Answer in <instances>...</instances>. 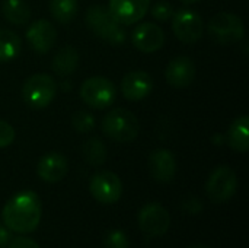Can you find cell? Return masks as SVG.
<instances>
[{
  "label": "cell",
  "instance_id": "5bb4252c",
  "mask_svg": "<svg viewBox=\"0 0 249 248\" xmlns=\"http://www.w3.org/2000/svg\"><path fill=\"white\" fill-rule=\"evenodd\" d=\"M153 91V79L147 72H128L121 80V94L128 101H142Z\"/></svg>",
  "mask_w": 249,
  "mask_h": 248
},
{
  "label": "cell",
  "instance_id": "7402d4cb",
  "mask_svg": "<svg viewBox=\"0 0 249 248\" xmlns=\"http://www.w3.org/2000/svg\"><path fill=\"white\" fill-rule=\"evenodd\" d=\"M51 16L58 23H70L77 15V0H50L48 4Z\"/></svg>",
  "mask_w": 249,
  "mask_h": 248
},
{
  "label": "cell",
  "instance_id": "1f68e13d",
  "mask_svg": "<svg viewBox=\"0 0 249 248\" xmlns=\"http://www.w3.org/2000/svg\"><path fill=\"white\" fill-rule=\"evenodd\" d=\"M188 248H210V247H207V246H203V244H197V246H191V247H188Z\"/></svg>",
  "mask_w": 249,
  "mask_h": 248
},
{
  "label": "cell",
  "instance_id": "4dcf8cb0",
  "mask_svg": "<svg viewBox=\"0 0 249 248\" xmlns=\"http://www.w3.org/2000/svg\"><path fill=\"white\" fill-rule=\"evenodd\" d=\"M179 1L184 4H194V3H198L200 0H179Z\"/></svg>",
  "mask_w": 249,
  "mask_h": 248
},
{
  "label": "cell",
  "instance_id": "ffe728a7",
  "mask_svg": "<svg viewBox=\"0 0 249 248\" xmlns=\"http://www.w3.org/2000/svg\"><path fill=\"white\" fill-rule=\"evenodd\" d=\"M3 16L12 25H26L31 19V7L25 0H4L1 4Z\"/></svg>",
  "mask_w": 249,
  "mask_h": 248
},
{
  "label": "cell",
  "instance_id": "8992f818",
  "mask_svg": "<svg viewBox=\"0 0 249 248\" xmlns=\"http://www.w3.org/2000/svg\"><path fill=\"white\" fill-rule=\"evenodd\" d=\"M79 94L88 107L104 110L114 104L117 98V88L112 80L104 76H92L83 80Z\"/></svg>",
  "mask_w": 249,
  "mask_h": 248
},
{
  "label": "cell",
  "instance_id": "cb8c5ba5",
  "mask_svg": "<svg viewBox=\"0 0 249 248\" xmlns=\"http://www.w3.org/2000/svg\"><path fill=\"white\" fill-rule=\"evenodd\" d=\"M71 126L79 133H89L95 129V117L86 110H79L71 117Z\"/></svg>",
  "mask_w": 249,
  "mask_h": 248
},
{
  "label": "cell",
  "instance_id": "d6986e66",
  "mask_svg": "<svg viewBox=\"0 0 249 248\" xmlns=\"http://www.w3.org/2000/svg\"><path fill=\"white\" fill-rule=\"evenodd\" d=\"M79 53L74 47L71 45H66L63 48H60L51 61V69L55 75L58 76H70L76 72L77 66H79Z\"/></svg>",
  "mask_w": 249,
  "mask_h": 248
},
{
  "label": "cell",
  "instance_id": "277c9868",
  "mask_svg": "<svg viewBox=\"0 0 249 248\" xmlns=\"http://www.w3.org/2000/svg\"><path fill=\"white\" fill-rule=\"evenodd\" d=\"M57 94V83L48 73L29 76L22 86V98L32 110H42L51 104Z\"/></svg>",
  "mask_w": 249,
  "mask_h": 248
},
{
  "label": "cell",
  "instance_id": "83f0119b",
  "mask_svg": "<svg viewBox=\"0 0 249 248\" xmlns=\"http://www.w3.org/2000/svg\"><path fill=\"white\" fill-rule=\"evenodd\" d=\"M9 248H41L34 240L26 237H16L9 241Z\"/></svg>",
  "mask_w": 249,
  "mask_h": 248
},
{
  "label": "cell",
  "instance_id": "7a4b0ae2",
  "mask_svg": "<svg viewBox=\"0 0 249 248\" xmlns=\"http://www.w3.org/2000/svg\"><path fill=\"white\" fill-rule=\"evenodd\" d=\"M85 22L95 35L112 45H120L127 39L125 29L104 4H92L86 10Z\"/></svg>",
  "mask_w": 249,
  "mask_h": 248
},
{
  "label": "cell",
  "instance_id": "ba28073f",
  "mask_svg": "<svg viewBox=\"0 0 249 248\" xmlns=\"http://www.w3.org/2000/svg\"><path fill=\"white\" fill-rule=\"evenodd\" d=\"M172 31L184 44H194L203 37L204 22L200 13L191 9H179L172 13Z\"/></svg>",
  "mask_w": 249,
  "mask_h": 248
},
{
  "label": "cell",
  "instance_id": "5b68a950",
  "mask_svg": "<svg viewBox=\"0 0 249 248\" xmlns=\"http://www.w3.org/2000/svg\"><path fill=\"white\" fill-rule=\"evenodd\" d=\"M207 32L214 42L220 45H231L239 42L245 37V26L238 15L231 12H219L210 19Z\"/></svg>",
  "mask_w": 249,
  "mask_h": 248
},
{
  "label": "cell",
  "instance_id": "f546056e",
  "mask_svg": "<svg viewBox=\"0 0 249 248\" xmlns=\"http://www.w3.org/2000/svg\"><path fill=\"white\" fill-rule=\"evenodd\" d=\"M61 89H63V91H69V89H70V82L66 80L64 83H61Z\"/></svg>",
  "mask_w": 249,
  "mask_h": 248
},
{
  "label": "cell",
  "instance_id": "3957f363",
  "mask_svg": "<svg viewBox=\"0 0 249 248\" xmlns=\"http://www.w3.org/2000/svg\"><path fill=\"white\" fill-rule=\"evenodd\" d=\"M101 129L111 140L130 143L139 136L140 126L131 111L125 108H114L102 118Z\"/></svg>",
  "mask_w": 249,
  "mask_h": 248
},
{
  "label": "cell",
  "instance_id": "44dd1931",
  "mask_svg": "<svg viewBox=\"0 0 249 248\" xmlns=\"http://www.w3.org/2000/svg\"><path fill=\"white\" fill-rule=\"evenodd\" d=\"M22 50L19 35L10 29H0V63L15 60Z\"/></svg>",
  "mask_w": 249,
  "mask_h": 248
},
{
  "label": "cell",
  "instance_id": "484cf974",
  "mask_svg": "<svg viewBox=\"0 0 249 248\" xmlns=\"http://www.w3.org/2000/svg\"><path fill=\"white\" fill-rule=\"evenodd\" d=\"M105 247L107 248H130V241L125 232L120 229L111 231L105 238Z\"/></svg>",
  "mask_w": 249,
  "mask_h": 248
},
{
  "label": "cell",
  "instance_id": "9c48e42d",
  "mask_svg": "<svg viewBox=\"0 0 249 248\" xmlns=\"http://www.w3.org/2000/svg\"><path fill=\"white\" fill-rule=\"evenodd\" d=\"M171 225L169 212L160 203H147L139 212V227L142 232L150 238L162 237Z\"/></svg>",
  "mask_w": 249,
  "mask_h": 248
},
{
  "label": "cell",
  "instance_id": "4fadbf2b",
  "mask_svg": "<svg viewBox=\"0 0 249 248\" xmlns=\"http://www.w3.org/2000/svg\"><path fill=\"white\" fill-rule=\"evenodd\" d=\"M150 7V0H109V12L121 25L140 22Z\"/></svg>",
  "mask_w": 249,
  "mask_h": 248
},
{
  "label": "cell",
  "instance_id": "30bf717a",
  "mask_svg": "<svg viewBox=\"0 0 249 248\" xmlns=\"http://www.w3.org/2000/svg\"><path fill=\"white\" fill-rule=\"evenodd\" d=\"M89 190L92 197L99 203L112 205L117 203L123 194V183L112 171H99L90 178Z\"/></svg>",
  "mask_w": 249,
  "mask_h": 248
},
{
  "label": "cell",
  "instance_id": "7c38bea8",
  "mask_svg": "<svg viewBox=\"0 0 249 248\" xmlns=\"http://www.w3.org/2000/svg\"><path fill=\"white\" fill-rule=\"evenodd\" d=\"M26 39L31 48L38 54L48 53L57 41V29L47 19L35 20L26 29Z\"/></svg>",
  "mask_w": 249,
  "mask_h": 248
},
{
  "label": "cell",
  "instance_id": "8fae6325",
  "mask_svg": "<svg viewBox=\"0 0 249 248\" xmlns=\"http://www.w3.org/2000/svg\"><path fill=\"white\" fill-rule=\"evenodd\" d=\"M131 42L142 53H155L163 47L165 32L159 25L152 22H144L133 29Z\"/></svg>",
  "mask_w": 249,
  "mask_h": 248
},
{
  "label": "cell",
  "instance_id": "6da1fadb",
  "mask_svg": "<svg viewBox=\"0 0 249 248\" xmlns=\"http://www.w3.org/2000/svg\"><path fill=\"white\" fill-rule=\"evenodd\" d=\"M41 215V200L38 194L31 190L15 194L1 210L4 227L16 234L34 232L39 225Z\"/></svg>",
  "mask_w": 249,
  "mask_h": 248
},
{
  "label": "cell",
  "instance_id": "52a82bcc",
  "mask_svg": "<svg viewBox=\"0 0 249 248\" xmlns=\"http://www.w3.org/2000/svg\"><path fill=\"white\" fill-rule=\"evenodd\" d=\"M236 190V172L228 165H220L216 170H213L206 183V193L209 199L214 203H225L231 200L235 196Z\"/></svg>",
  "mask_w": 249,
  "mask_h": 248
},
{
  "label": "cell",
  "instance_id": "e0dca14e",
  "mask_svg": "<svg viewBox=\"0 0 249 248\" xmlns=\"http://www.w3.org/2000/svg\"><path fill=\"white\" fill-rule=\"evenodd\" d=\"M69 170V164L64 155L58 152H50L45 153L36 165V174L38 177L45 183H58L61 181Z\"/></svg>",
  "mask_w": 249,
  "mask_h": 248
},
{
  "label": "cell",
  "instance_id": "2e32d148",
  "mask_svg": "<svg viewBox=\"0 0 249 248\" xmlns=\"http://www.w3.org/2000/svg\"><path fill=\"white\" fill-rule=\"evenodd\" d=\"M149 170L159 183H169L177 174V159L168 149H155L149 156Z\"/></svg>",
  "mask_w": 249,
  "mask_h": 248
},
{
  "label": "cell",
  "instance_id": "f1b7e54d",
  "mask_svg": "<svg viewBox=\"0 0 249 248\" xmlns=\"http://www.w3.org/2000/svg\"><path fill=\"white\" fill-rule=\"evenodd\" d=\"M9 241H10V234H9L7 228L3 227V225H0V248L7 246Z\"/></svg>",
  "mask_w": 249,
  "mask_h": 248
},
{
  "label": "cell",
  "instance_id": "d4e9b609",
  "mask_svg": "<svg viewBox=\"0 0 249 248\" xmlns=\"http://www.w3.org/2000/svg\"><path fill=\"white\" fill-rule=\"evenodd\" d=\"M150 13H152V16H153L156 20L165 22V20H168V19L172 18L174 7H172L171 3H168V1H165V0H159V1H156V3L152 6Z\"/></svg>",
  "mask_w": 249,
  "mask_h": 248
},
{
  "label": "cell",
  "instance_id": "603a6c76",
  "mask_svg": "<svg viewBox=\"0 0 249 248\" xmlns=\"http://www.w3.org/2000/svg\"><path fill=\"white\" fill-rule=\"evenodd\" d=\"M83 158L85 161L92 165V167H99L107 161L108 156V151L105 143L98 139V137H90L89 140H86V143L83 145Z\"/></svg>",
  "mask_w": 249,
  "mask_h": 248
},
{
  "label": "cell",
  "instance_id": "ac0fdd59",
  "mask_svg": "<svg viewBox=\"0 0 249 248\" xmlns=\"http://www.w3.org/2000/svg\"><path fill=\"white\" fill-rule=\"evenodd\" d=\"M226 142L228 145L241 153L248 152L249 149V117L248 115H241L238 117L229 127L228 134H226Z\"/></svg>",
  "mask_w": 249,
  "mask_h": 248
},
{
  "label": "cell",
  "instance_id": "9a60e30c",
  "mask_svg": "<svg viewBox=\"0 0 249 248\" xmlns=\"http://www.w3.org/2000/svg\"><path fill=\"white\" fill-rule=\"evenodd\" d=\"M165 77L172 88H187L196 77V64L187 56H178L172 58L165 70Z\"/></svg>",
  "mask_w": 249,
  "mask_h": 248
},
{
  "label": "cell",
  "instance_id": "4316f807",
  "mask_svg": "<svg viewBox=\"0 0 249 248\" xmlns=\"http://www.w3.org/2000/svg\"><path fill=\"white\" fill-rule=\"evenodd\" d=\"M15 137H16L15 129L9 123L0 120V149L10 146L13 143Z\"/></svg>",
  "mask_w": 249,
  "mask_h": 248
}]
</instances>
